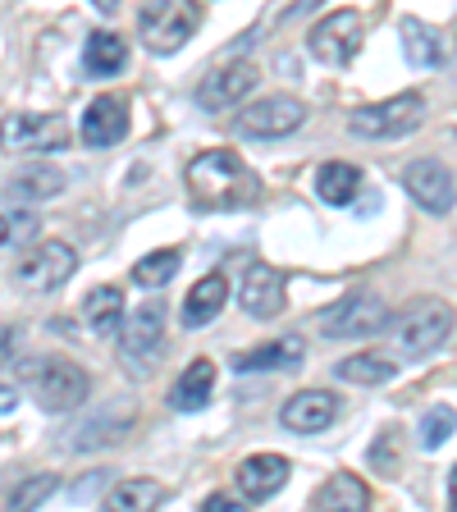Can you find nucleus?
I'll use <instances>...</instances> for the list:
<instances>
[{"label":"nucleus","instance_id":"nucleus-1","mask_svg":"<svg viewBox=\"0 0 457 512\" xmlns=\"http://www.w3.org/2000/svg\"><path fill=\"white\" fill-rule=\"evenodd\" d=\"M188 197L197 211H211V215H224V211H243L261 197V179L252 174L238 151H224V147H211L202 156L188 160Z\"/></svg>","mask_w":457,"mask_h":512},{"label":"nucleus","instance_id":"nucleus-2","mask_svg":"<svg viewBox=\"0 0 457 512\" xmlns=\"http://www.w3.org/2000/svg\"><path fill=\"white\" fill-rule=\"evenodd\" d=\"M453 325H457V316L444 298H412L403 311L389 316L384 334H389L394 357H403V362H421V357H430V352L444 348L448 334H453Z\"/></svg>","mask_w":457,"mask_h":512},{"label":"nucleus","instance_id":"nucleus-3","mask_svg":"<svg viewBox=\"0 0 457 512\" xmlns=\"http://www.w3.org/2000/svg\"><path fill=\"white\" fill-rule=\"evenodd\" d=\"M426 119V96L421 92H398L389 101H375V106H357L348 115V133L362 142H394L416 133Z\"/></svg>","mask_w":457,"mask_h":512},{"label":"nucleus","instance_id":"nucleus-4","mask_svg":"<svg viewBox=\"0 0 457 512\" xmlns=\"http://www.w3.org/2000/svg\"><path fill=\"white\" fill-rule=\"evenodd\" d=\"M202 28V5L197 0H151L138 14V42L151 55H174L192 42V32Z\"/></svg>","mask_w":457,"mask_h":512},{"label":"nucleus","instance_id":"nucleus-5","mask_svg":"<svg viewBox=\"0 0 457 512\" xmlns=\"http://www.w3.org/2000/svg\"><path fill=\"white\" fill-rule=\"evenodd\" d=\"M389 302L375 293V288H348L334 307L320 311V334L325 339H371V334H384L389 325Z\"/></svg>","mask_w":457,"mask_h":512},{"label":"nucleus","instance_id":"nucleus-6","mask_svg":"<svg viewBox=\"0 0 457 512\" xmlns=\"http://www.w3.org/2000/svg\"><path fill=\"white\" fill-rule=\"evenodd\" d=\"M28 389L46 412H78L87 403V394H92V380L69 357H37L28 366Z\"/></svg>","mask_w":457,"mask_h":512},{"label":"nucleus","instance_id":"nucleus-7","mask_svg":"<svg viewBox=\"0 0 457 512\" xmlns=\"http://www.w3.org/2000/svg\"><path fill=\"white\" fill-rule=\"evenodd\" d=\"M362 42H366V19L357 10H334L307 32V51L320 64H330V69H343V64L357 60Z\"/></svg>","mask_w":457,"mask_h":512},{"label":"nucleus","instance_id":"nucleus-8","mask_svg":"<svg viewBox=\"0 0 457 512\" xmlns=\"http://www.w3.org/2000/svg\"><path fill=\"white\" fill-rule=\"evenodd\" d=\"M256 83H261V69H256L252 60L215 64L211 74L202 78V87H197V106H202L206 115H224V110L243 106L247 96L256 92Z\"/></svg>","mask_w":457,"mask_h":512},{"label":"nucleus","instance_id":"nucleus-9","mask_svg":"<svg viewBox=\"0 0 457 512\" xmlns=\"http://www.w3.org/2000/svg\"><path fill=\"white\" fill-rule=\"evenodd\" d=\"M69 147V124L64 115H0V151H64Z\"/></svg>","mask_w":457,"mask_h":512},{"label":"nucleus","instance_id":"nucleus-10","mask_svg":"<svg viewBox=\"0 0 457 512\" xmlns=\"http://www.w3.org/2000/svg\"><path fill=\"white\" fill-rule=\"evenodd\" d=\"M74 270H78V252L69 243H37L19 256L14 279L23 288H32V293H55L60 284L74 279Z\"/></svg>","mask_w":457,"mask_h":512},{"label":"nucleus","instance_id":"nucleus-11","mask_svg":"<svg viewBox=\"0 0 457 512\" xmlns=\"http://www.w3.org/2000/svg\"><path fill=\"white\" fill-rule=\"evenodd\" d=\"M302 119H307V106L298 96H261L238 110V133L243 138H288L302 128Z\"/></svg>","mask_w":457,"mask_h":512},{"label":"nucleus","instance_id":"nucleus-12","mask_svg":"<svg viewBox=\"0 0 457 512\" xmlns=\"http://www.w3.org/2000/svg\"><path fill=\"white\" fill-rule=\"evenodd\" d=\"M403 188L412 192V202L421 206V211H430V215H448L453 211V202H457L453 174H448V165L444 160H435V156L412 160V165L403 170Z\"/></svg>","mask_w":457,"mask_h":512},{"label":"nucleus","instance_id":"nucleus-13","mask_svg":"<svg viewBox=\"0 0 457 512\" xmlns=\"http://www.w3.org/2000/svg\"><path fill=\"white\" fill-rule=\"evenodd\" d=\"M119 334H124V362L151 366V357H156L160 343H165V307H160V302H142L138 311H128Z\"/></svg>","mask_w":457,"mask_h":512},{"label":"nucleus","instance_id":"nucleus-14","mask_svg":"<svg viewBox=\"0 0 457 512\" xmlns=\"http://www.w3.org/2000/svg\"><path fill=\"white\" fill-rule=\"evenodd\" d=\"M334 416H339V398L330 389H302L279 407V426L293 435H320L334 426Z\"/></svg>","mask_w":457,"mask_h":512},{"label":"nucleus","instance_id":"nucleus-15","mask_svg":"<svg viewBox=\"0 0 457 512\" xmlns=\"http://www.w3.org/2000/svg\"><path fill=\"white\" fill-rule=\"evenodd\" d=\"M238 302H243L247 316L275 320L284 311V275L275 266H266V261H252L243 284H238Z\"/></svg>","mask_w":457,"mask_h":512},{"label":"nucleus","instance_id":"nucleus-16","mask_svg":"<svg viewBox=\"0 0 457 512\" xmlns=\"http://www.w3.org/2000/svg\"><path fill=\"white\" fill-rule=\"evenodd\" d=\"M288 471L293 467H288V458H279V453H252V458H243L238 471H234L238 494L252 499V503L275 499V494L288 485Z\"/></svg>","mask_w":457,"mask_h":512},{"label":"nucleus","instance_id":"nucleus-17","mask_svg":"<svg viewBox=\"0 0 457 512\" xmlns=\"http://www.w3.org/2000/svg\"><path fill=\"white\" fill-rule=\"evenodd\" d=\"M128 133V101L124 96H96L92 106L83 110V142L96 151L124 142Z\"/></svg>","mask_w":457,"mask_h":512},{"label":"nucleus","instance_id":"nucleus-18","mask_svg":"<svg viewBox=\"0 0 457 512\" xmlns=\"http://www.w3.org/2000/svg\"><path fill=\"white\" fill-rule=\"evenodd\" d=\"M302 339L298 334H284V339H270V343H256V348L238 352L234 357V371H293L302 366Z\"/></svg>","mask_w":457,"mask_h":512},{"label":"nucleus","instance_id":"nucleus-19","mask_svg":"<svg viewBox=\"0 0 457 512\" xmlns=\"http://www.w3.org/2000/svg\"><path fill=\"white\" fill-rule=\"evenodd\" d=\"M224 302H229V284H224V275H202L188 288V298H183V325H188V330L211 325V320L224 311Z\"/></svg>","mask_w":457,"mask_h":512},{"label":"nucleus","instance_id":"nucleus-20","mask_svg":"<svg viewBox=\"0 0 457 512\" xmlns=\"http://www.w3.org/2000/svg\"><path fill=\"white\" fill-rule=\"evenodd\" d=\"M211 389H215V362L211 357H192L170 389V407L174 412H197V407H206Z\"/></svg>","mask_w":457,"mask_h":512},{"label":"nucleus","instance_id":"nucleus-21","mask_svg":"<svg viewBox=\"0 0 457 512\" xmlns=\"http://www.w3.org/2000/svg\"><path fill=\"white\" fill-rule=\"evenodd\" d=\"M366 503H371V490H366V480H357L352 471H334V476L311 494V508H320V512H343V508L362 512Z\"/></svg>","mask_w":457,"mask_h":512},{"label":"nucleus","instance_id":"nucleus-22","mask_svg":"<svg viewBox=\"0 0 457 512\" xmlns=\"http://www.w3.org/2000/svg\"><path fill=\"white\" fill-rule=\"evenodd\" d=\"M357 192H362V170L348 160H325L316 170V197L325 206H348L357 202Z\"/></svg>","mask_w":457,"mask_h":512},{"label":"nucleus","instance_id":"nucleus-23","mask_svg":"<svg viewBox=\"0 0 457 512\" xmlns=\"http://www.w3.org/2000/svg\"><path fill=\"white\" fill-rule=\"evenodd\" d=\"M398 37H403V55L412 69H439V64H444V46H439V32L430 28V23L407 14V19L398 23Z\"/></svg>","mask_w":457,"mask_h":512},{"label":"nucleus","instance_id":"nucleus-24","mask_svg":"<svg viewBox=\"0 0 457 512\" xmlns=\"http://www.w3.org/2000/svg\"><path fill=\"white\" fill-rule=\"evenodd\" d=\"M83 64H87V74L92 78L124 74V64H128L124 37H119V32H92V37H87V51H83Z\"/></svg>","mask_w":457,"mask_h":512},{"label":"nucleus","instance_id":"nucleus-25","mask_svg":"<svg viewBox=\"0 0 457 512\" xmlns=\"http://www.w3.org/2000/svg\"><path fill=\"white\" fill-rule=\"evenodd\" d=\"M83 316H87V325H92V334H101V339L119 334V325H124V293H119L115 284L92 288L83 302Z\"/></svg>","mask_w":457,"mask_h":512},{"label":"nucleus","instance_id":"nucleus-26","mask_svg":"<svg viewBox=\"0 0 457 512\" xmlns=\"http://www.w3.org/2000/svg\"><path fill=\"white\" fill-rule=\"evenodd\" d=\"M165 503V485L151 476H133V480H119L115 490L106 494V508L110 512H147Z\"/></svg>","mask_w":457,"mask_h":512},{"label":"nucleus","instance_id":"nucleus-27","mask_svg":"<svg viewBox=\"0 0 457 512\" xmlns=\"http://www.w3.org/2000/svg\"><path fill=\"white\" fill-rule=\"evenodd\" d=\"M394 371H398V362L389 352H352V357H343L334 366V375L348 384H384V380H394Z\"/></svg>","mask_w":457,"mask_h":512},{"label":"nucleus","instance_id":"nucleus-28","mask_svg":"<svg viewBox=\"0 0 457 512\" xmlns=\"http://www.w3.org/2000/svg\"><path fill=\"white\" fill-rule=\"evenodd\" d=\"M60 192H64V174L51 170V165H28V170H19L10 179V197H19V202H51Z\"/></svg>","mask_w":457,"mask_h":512},{"label":"nucleus","instance_id":"nucleus-29","mask_svg":"<svg viewBox=\"0 0 457 512\" xmlns=\"http://www.w3.org/2000/svg\"><path fill=\"white\" fill-rule=\"evenodd\" d=\"M128 426H133V412L96 416V421H83V426L74 430L69 448H78V453H87V448H106V444H115L119 435H128Z\"/></svg>","mask_w":457,"mask_h":512},{"label":"nucleus","instance_id":"nucleus-30","mask_svg":"<svg viewBox=\"0 0 457 512\" xmlns=\"http://www.w3.org/2000/svg\"><path fill=\"white\" fill-rule=\"evenodd\" d=\"M179 266H183V252H179V247L151 252V256H142L138 266H133V284H138V288H165L174 275H179Z\"/></svg>","mask_w":457,"mask_h":512},{"label":"nucleus","instance_id":"nucleus-31","mask_svg":"<svg viewBox=\"0 0 457 512\" xmlns=\"http://www.w3.org/2000/svg\"><path fill=\"white\" fill-rule=\"evenodd\" d=\"M448 435H457V412H453V407H444V403L430 407V412L421 416V448H426V453H435Z\"/></svg>","mask_w":457,"mask_h":512},{"label":"nucleus","instance_id":"nucleus-32","mask_svg":"<svg viewBox=\"0 0 457 512\" xmlns=\"http://www.w3.org/2000/svg\"><path fill=\"white\" fill-rule=\"evenodd\" d=\"M60 490V480L51 476V471H42V476H32V480H23L19 490L10 494V508H42L51 494Z\"/></svg>","mask_w":457,"mask_h":512},{"label":"nucleus","instance_id":"nucleus-33","mask_svg":"<svg viewBox=\"0 0 457 512\" xmlns=\"http://www.w3.org/2000/svg\"><path fill=\"white\" fill-rule=\"evenodd\" d=\"M28 238H37V215H28V211L0 215V247L28 243Z\"/></svg>","mask_w":457,"mask_h":512},{"label":"nucleus","instance_id":"nucleus-34","mask_svg":"<svg viewBox=\"0 0 457 512\" xmlns=\"http://www.w3.org/2000/svg\"><path fill=\"white\" fill-rule=\"evenodd\" d=\"M19 348H23V330H19V325H0V366H14Z\"/></svg>","mask_w":457,"mask_h":512},{"label":"nucleus","instance_id":"nucleus-35","mask_svg":"<svg viewBox=\"0 0 457 512\" xmlns=\"http://www.w3.org/2000/svg\"><path fill=\"white\" fill-rule=\"evenodd\" d=\"M206 512H238V499H229V494H211V499H206Z\"/></svg>","mask_w":457,"mask_h":512},{"label":"nucleus","instance_id":"nucleus-36","mask_svg":"<svg viewBox=\"0 0 457 512\" xmlns=\"http://www.w3.org/2000/svg\"><path fill=\"white\" fill-rule=\"evenodd\" d=\"M14 407H19V389H14V384H0V416L14 412Z\"/></svg>","mask_w":457,"mask_h":512},{"label":"nucleus","instance_id":"nucleus-37","mask_svg":"<svg viewBox=\"0 0 457 512\" xmlns=\"http://www.w3.org/2000/svg\"><path fill=\"white\" fill-rule=\"evenodd\" d=\"M92 5H96L101 14H115V10H119V0H92Z\"/></svg>","mask_w":457,"mask_h":512},{"label":"nucleus","instance_id":"nucleus-38","mask_svg":"<svg viewBox=\"0 0 457 512\" xmlns=\"http://www.w3.org/2000/svg\"><path fill=\"white\" fill-rule=\"evenodd\" d=\"M448 503L457 508V467H453V476H448Z\"/></svg>","mask_w":457,"mask_h":512}]
</instances>
